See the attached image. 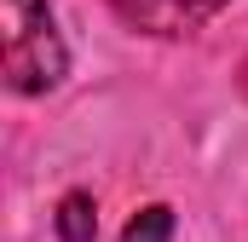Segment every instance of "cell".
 <instances>
[{
  "instance_id": "1",
  "label": "cell",
  "mask_w": 248,
  "mask_h": 242,
  "mask_svg": "<svg viewBox=\"0 0 248 242\" xmlns=\"http://www.w3.org/2000/svg\"><path fill=\"white\" fill-rule=\"evenodd\" d=\"M0 75L12 92H52L69 75V52H63L58 29H52V6L46 0H0Z\"/></svg>"
},
{
  "instance_id": "2",
  "label": "cell",
  "mask_w": 248,
  "mask_h": 242,
  "mask_svg": "<svg viewBox=\"0 0 248 242\" xmlns=\"http://www.w3.org/2000/svg\"><path fill=\"white\" fill-rule=\"evenodd\" d=\"M231 0H110V12L139 35H190L208 17H219Z\"/></svg>"
},
{
  "instance_id": "3",
  "label": "cell",
  "mask_w": 248,
  "mask_h": 242,
  "mask_svg": "<svg viewBox=\"0 0 248 242\" xmlns=\"http://www.w3.org/2000/svg\"><path fill=\"white\" fill-rule=\"evenodd\" d=\"M58 237L63 242H93L98 237V208H93L87 190H69L58 202Z\"/></svg>"
},
{
  "instance_id": "4",
  "label": "cell",
  "mask_w": 248,
  "mask_h": 242,
  "mask_svg": "<svg viewBox=\"0 0 248 242\" xmlns=\"http://www.w3.org/2000/svg\"><path fill=\"white\" fill-rule=\"evenodd\" d=\"M122 242H173V208H162V202L139 208V213L127 219Z\"/></svg>"
}]
</instances>
